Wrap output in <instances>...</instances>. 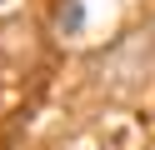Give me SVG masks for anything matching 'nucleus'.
Segmentation results:
<instances>
[]
</instances>
